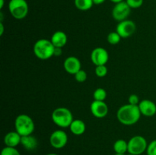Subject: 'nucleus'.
<instances>
[{"mask_svg": "<svg viewBox=\"0 0 156 155\" xmlns=\"http://www.w3.org/2000/svg\"><path fill=\"white\" fill-rule=\"evenodd\" d=\"M126 2L131 9H138L143 4V0H126Z\"/></svg>", "mask_w": 156, "mask_h": 155, "instance_id": "obj_26", "label": "nucleus"}, {"mask_svg": "<svg viewBox=\"0 0 156 155\" xmlns=\"http://www.w3.org/2000/svg\"><path fill=\"white\" fill-rule=\"evenodd\" d=\"M138 106L141 114L144 116L151 117L156 114V104L152 100H141L139 103Z\"/></svg>", "mask_w": 156, "mask_h": 155, "instance_id": "obj_13", "label": "nucleus"}, {"mask_svg": "<svg viewBox=\"0 0 156 155\" xmlns=\"http://www.w3.org/2000/svg\"><path fill=\"white\" fill-rule=\"evenodd\" d=\"M50 40L55 47L62 48L67 43L68 37H67V35L65 32L58 30L52 35Z\"/></svg>", "mask_w": 156, "mask_h": 155, "instance_id": "obj_15", "label": "nucleus"}, {"mask_svg": "<svg viewBox=\"0 0 156 155\" xmlns=\"http://www.w3.org/2000/svg\"><path fill=\"white\" fill-rule=\"evenodd\" d=\"M1 155H21L20 152L16 149V147H5L1 151Z\"/></svg>", "mask_w": 156, "mask_h": 155, "instance_id": "obj_23", "label": "nucleus"}, {"mask_svg": "<svg viewBox=\"0 0 156 155\" xmlns=\"http://www.w3.org/2000/svg\"><path fill=\"white\" fill-rule=\"evenodd\" d=\"M109 59V54L105 49L97 47L94 49L91 53V60L93 64L97 65H106Z\"/></svg>", "mask_w": 156, "mask_h": 155, "instance_id": "obj_10", "label": "nucleus"}, {"mask_svg": "<svg viewBox=\"0 0 156 155\" xmlns=\"http://www.w3.org/2000/svg\"><path fill=\"white\" fill-rule=\"evenodd\" d=\"M75 75V78L77 81L78 82H80V83H82V82L85 81L87 79V73L85 72L84 70L81 69L80 71H78Z\"/></svg>", "mask_w": 156, "mask_h": 155, "instance_id": "obj_24", "label": "nucleus"}, {"mask_svg": "<svg viewBox=\"0 0 156 155\" xmlns=\"http://www.w3.org/2000/svg\"><path fill=\"white\" fill-rule=\"evenodd\" d=\"M95 74L99 78H104L108 74V68L106 65H97L95 67V70H94Z\"/></svg>", "mask_w": 156, "mask_h": 155, "instance_id": "obj_22", "label": "nucleus"}, {"mask_svg": "<svg viewBox=\"0 0 156 155\" xmlns=\"http://www.w3.org/2000/svg\"><path fill=\"white\" fill-rule=\"evenodd\" d=\"M68 142V135L64 131L56 130L50 135V143L53 147L61 149L65 147Z\"/></svg>", "mask_w": 156, "mask_h": 155, "instance_id": "obj_9", "label": "nucleus"}, {"mask_svg": "<svg viewBox=\"0 0 156 155\" xmlns=\"http://www.w3.org/2000/svg\"><path fill=\"white\" fill-rule=\"evenodd\" d=\"M3 33H4V26H3V24L2 22H0V34L2 35L3 34Z\"/></svg>", "mask_w": 156, "mask_h": 155, "instance_id": "obj_30", "label": "nucleus"}, {"mask_svg": "<svg viewBox=\"0 0 156 155\" xmlns=\"http://www.w3.org/2000/svg\"><path fill=\"white\" fill-rule=\"evenodd\" d=\"M72 133L75 135H82L86 130V125L82 120L74 119L72 122L69 127Z\"/></svg>", "mask_w": 156, "mask_h": 155, "instance_id": "obj_16", "label": "nucleus"}, {"mask_svg": "<svg viewBox=\"0 0 156 155\" xmlns=\"http://www.w3.org/2000/svg\"><path fill=\"white\" fill-rule=\"evenodd\" d=\"M65 71L70 74H76L82 69V64L80 60L76 56H69L63 62Z\"/></svg>", "mask_w": 156, "mask_h": 155, "instance_id": "obj_12", "label": "nucleus"}, {"mask_svg": "<svg viewBox=\"0 0 156 155\" xmlns=\"http://www.w3.org/2000/svg\"><path fill=\"white\" fill-rule=\"evenodd\" d=\"M21 144L26 150H33L37 147L38 141L34 135H26V136H21Z\"/></svg>", "mask_w": 156, "mask_h": 155, "instance_id": "obj_17", "label": "nucleus"}, {"mask_svg": "<svg viewBox=\"0 0 156 155\" xmlns=\"http://www.w3.org/2000/svg\"><path fill=\"white\" fill-rule=\"evenodd\" d=\"M146 153L147 155H156V139L148 144Z\"/></svg>", "mask_w": 156, "mask_h": 155, "instance_id": "obj_25", "label": "nucleus"}, {"mask_svg": "<svg viewBox=\"0 0 156 155\" xmlns=\"http://www.w3.org/2000/svg\"><path fill=\"white\" fill-rule=\"evenodd\" d=\"M136 30L135 22L131 20H124L118 23L116 27V31L122 38H127L132 36Z\"/></svg>", "mask_w": 156, "mask_h": 155, "instance_id": "obj_8", "label": "nucleus"}, {"mask_svg": "<svg viewBox=\"0 0 156 155\" xmlns=\"http://www.w3.org/2000/svg\"><path fill=\"white\" fill-rule=\"evenodd\" d=\"M121 36H120L118 33L117 31L111 32L108 35V42L111 45H116V44L119 43L120 42V40H121Z\"/></svg>", "mask_w": 156, "mask_h": 155, "instance_id": "obj_21", "label": "nucleus"}, {"mask_svg": "<svg viewBox=\"0 0 156 155\" xmlns=\"http://www.w3.org/2000/svg\"><path fill=\"white\" fill-rule=\"evenodd\" d=\"M127 155H134V154H131V153H128Z\"/></svg>", "mask_w": 156, "mask_h": 155, "instance_id": "obj_35", "label": "nucleus"}, {"mask_svg": "<svg viewBox=\"0 0 156 155\" xmlns=\"http://www.w3.org/2000/svg\"><path fill=\"white\" fill-rule=\"evenodd\" d=\"M53 123L60 128H68L73 121V115L71 111L66 107H58L52 112Z\"/></svg>", "mask_w": 156, "mask_h": 155, "instance_id": "obj_4", "label": "nucleus"}, {"mask_svg": "<svg viewBox=\"0 0 156 155\" xmlns=\"http://www.w3.org/2000/svg\"><path fill=\"white\" fill-rule=\"evenodd\" d=\"M113 147L115 153H126L128 152V142L123 139L117 140L114 142Z\"/></svg>", "mask_w": 156, "mask_h": 155, "instance_id": "obj_18", "label": "nucleus"}, {"mask_svg": "<svg viewBox=\"0 0 156 155\" xmlns=\"http://www.w3.org/2000/svg\"><path fill=\"white\" fill-rule=\"evenodd\" d=\"M105 2V0H93L94 5H101Z\"/></svg>", "mask_w": 156, "mask_h": 155, "instance_id": "obj_29", "label": "nucleus"}, {"mask_svg": "<svg viewBox=\"0 0 156 155\" xmlns=\"http://www.w3.org/2000/svg\"><path fill=\"white\" fill-rule=\"evenodd\" d=\"M21 136L16 131L8 132L4 137V144L6 147H16L21 144Z\"/></svg>", "mask_w": 156, "mask_h": 155, "instance_id": "obj_14", "label": "nucleus"}, {"mask_svg": "<svg viewBox=\"0 0 156 155\" xmlns=\"http://www.w3.org/2000/svg\"><path fill=\"white\" fill-rule=\"evenodd\" d=\"M15 131L21 136L32 135L35 129L34 120L27 114H20L15 120Z\"/></svg>", "mask_w": 156, "mask_h": 155, "instance_id": "obj_3", "label": "nucleus"}, {"mask_svg": "<svg viewBox=\"0 0 156 155\" xmlns=\"http://www.w3.org/2000/svg\"><path fill=\"white\" fill-rule=\"evenodd\" d=\"M94 100H98V101H105L107 97V92L104 88H98L94 91L93 94Z\"/></svg>", "mask_w": 156, "mask_h": 155, "instance_id": "obj_20", "label": "nucleus"}, {"mask_svg": "<svg viewBox=\"0 0 156 155\" xmlns=\"http://www.w3.org/2000/svg\"><path fill=\"white\" fill-rule=\"evenodd\" d=\"M34 53L38 59L47 60L54 56L55 46L51 40L47 39H40L34 45Z\"/></svg>", "mask_w": 156, "mask_h": 155, "instance_id": "obj_2", "label": "nucleus"}, {"mask_svg": "<svg viewBox=\"0 0 156 155\" xmlns=\"http://www.w3.org/2000/svg\"><path fill=\"white\" fill-rule=\"evenodd\" d=\"M110 1H111V2H114V3H115V4H117V3L120 2H123V1H124V0H110Z\"/></svg>", "mask_w": 156, "mask_h": 155, "instance_id": "obj_31", "label": "nucleus"}, {"mask_svg": "<svg viewBox=\"0 0 156 155\" xmlns=\"http://www.w3.org/2000/svg\"><path fill=\"white\" fill-rule=\"evenodd\" d=\"M148 143L146 138L141 135L132 137L128 141V153L134 155H140L146 151Z\"/></svg>", "mask_w": 156, "mask_h": 155, "instance_id": "obj_6", "label": "nucleus"}, {"mask_svg": "<svg viewBox=\"0 0 156 155\" xmlns=\"http://www.w3.org/2000/svg\"><path fill=\"white\" fill-rule=\"evenodd\" d=\"M131 12V8L128 5L126 1L120 2L117 3L114 6L112 10L113 18L116 21H120L126 20L127 17L129 16Z\"/></svg>", "mask_w": 156, "mask_h": 155, "instance_id": "obj_7", "label": "nucleus"}, {"mask_svg": "<svg viewBox=\"0 0 156 155\" xmlns=\"http://www.w3.org/2000/svg\"><path fill=\"white\" fill-rule=\"evenodd\" d=\"M62 55V48H59V47H55L54 50V56H59Z\"/></svg>", "mask_w": 156, "mask_h": 155, "instance_id": "obj_28", "label": "nucleus"}, {"mask_svg": "<svg viewBox=\"0 0 156 155\" xmlns=\"http://www.w3.org/2000/svg\"><path fill=\"white\" fill-rule=\"evenodd\" d=\"M128 101H129V104L132 105H139L140 103V98L136 94H131L128 98Z\"/></svg>", "mask_w": 156, "mask_h": 155, "instance_id": "obj_27", "label": "nucleus"}, {"mask_svg": "<svg viewBox=\"0 0 156 155\" xmlns=\"http://www.w3.org/2000/svg\"><path fill=\"white\" fill-rule=\"evenodd\" d=\"M47 155H58V154H56V153H47Z\"/></svg>", "mask_w": 156, "mask_h": 155, "instance_id": "obj_33", "label": "nucleus"}, {"mask_svg": "<svg viewBox=\"0 0 156 155\" xmlns=\"http://www.w3.org/2000/svg\"><path fill=\"white\" fill-rule=\"evenodd\" d=\"M4 6V0H0V9H2Z\"/></svg>", "mask_w": 156, "mask_h": 155, "instance_id": "obj_32", "label": "nucleus"}, {"mask_svg": "<svg viewBox=\"0 0 156 155\" xmlns=\"http://www.w3.org/2000/svg\"><path fill=\"white\" fill-rule=\"evenodd\" d=\"M115 155H126L125 153H116Z\"/></svg>", "mask_w": 156, "mask_h": 155, "instance_id": "obj_34", "label": "nucleus"}, {"mask_svg": "<svg viewBox=\"0 0 156 155\" xmlns=\"http://www.w3.org/2000/svg\"><path fill=\"white\" fill-rule=\"evenodd\" d=\"M9 10L15 19H24L28 14V5L26 0H10Z\"/></svg>", "mask_w": 156, "mask_h": 155, "instance_id": "obj_5", "label": "nucleus"}, {"mask_svg": "<svg viewBox=\"0 0 156 155\" xmlns=\"http://www.w3.org/2000/svg\"><path fill=\"white\" fill-rule=\"evenodd\" d=\"M90 109L92 115L96 118H104L108 113V106L105 101L94 100L91 103Z\"/></svg>", "mask_w": 156, "mask_h": 155, "instance_id": "obj_11", "label": "nucleus"}, {"mask_svg": "<svg viewBox=\"0 0 156 155\" xmlns=\"http://www.w3.org/2000/svg\"><path fill=\"white\" fill-rule=\"evenodd\" d=\"M75 5L80 11H88L92 8L93 0H75Z\"/></svg>", "mask_w": 156, "mask_h": 155, "instance_id": "obj_19", "label": "nucleus"}, {"mask_svg": "<svg viewBox=\"0 0 156 155\" xmlns=\"http://www.w3.org/2000/svg\"><path fill=\"white\" fill-rule=\"evenodd\" d=\"M141 115L138 105H132L129 103L120 106L117 112L118 121L125 126L136 124L140 120Z\"/></svg>", "mask_w": 156, "mask_h": 155, "instance_id": "obj_1", "label": "nucleus"}]
</instances>
